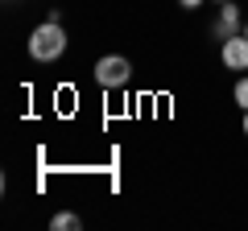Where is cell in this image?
<instances>
[{
	"mask_svg": "<svg viewBox=\"0 0 248 231\" xmlns=\"http://www.w3.org/2000/svg\"><path fill=\"white\" fill-rule=\"evenodd\" d=\"M244 136H248V107H244Z\"/></svg>",
	"mask_w": 248,
	"mask_h": 231,
	"instance_id": "obj_8",
	"label": "cell"
},
{
	"mask_svg": "<svg viewBox=\"0 0 248 231\" xmlns=\"http://www.w3.org/2000/svg\"><path fill=\"white\" fill-rule=\"evenodd\" d=\"M244 33H248V25H244Z\"/></svg>",
	"mask_w": 248,
	"mask_h": 231,
	"instance_id": "obj_10",
	"label": "cell"
},
{
	"mask_svg": "<svg viewBox=\"0 0 248 231\" xmlns=\"http://www.w3.org/2000/svg\"><path fill=\"white\" fill-rule=\"evenodd\" d=\"M215 4H228V0H215Z\"/></svg>",
	"mask_w": 248,
	"mask_h": 231,
	"instance_id": "obj_9",
	"label": "cell"
},
{
	"mask_svg": "<svg viewBox=\"0 0 248 231\" xmlns=\"http://www.w3.org/2000/svg\"><path fill=\"white\" fill-rule=\"evenodd\" d=\"M223 66L228 71H248V33L223 37Z\"/></svg>",
	"mask_w": 248,
	"mask_h": 231,
	"instance_id": "obj_3",
	"label": "cell"
},
{
	"mask_svg": "<svg viewBox=\"0 0 248 231\" xmlns=\"http://www.w3.org/2000/svg\"><path fill=\"white\" fill-rule=\"evenodd\" d=\"M50 227H54V231H75V227H79V215H71V211H58V215L50 219Z\"/></svg>",
	"mask_w": 248,
	"mask_h": 231,
	"instance_id": "obj_5",
	"label": "cell"
},
{
	"mask_svg": "<svg viewBox=\"0 0 248 231\" xmlns=\"http://www.w3.org/2000/svg\"><path fill=\"white\" fill-rule=\"evenodd\" d=\"M62 50H66V33H62L58 21H46L29 33V58L33 62H54V58H62Z\"/></svg>",
	"mask_w": 248,
	"mask_h": 231,
	"instance_id": "obj_1",
	"label": "cell"
},
{
	"mask_svg": "<svg viewBox=\"0 0 248 231\" xmlns=\"http://www.w3.org/2000/svg\"><path fill=\"white\" fill-rule=\"evenodd\" d=\"M128 74H133V66H128V58H120V54H108V58H99L95 62V83L99 87H124L128 83Z\"/></svg>",
	"mask_w": 248,
	"mask_h": 231,
	"instance_id": "obj_2",
	"label": "cell"
},
{
	"mask_svg": "<svg viewBox=\"0 0 248 231\" xmlns=\"http://www.w3.org/2000/svg\"><path fill=\"white\" fill-rule=\"evenodd\" d=\"M178 4H182V9H199V4H203V0H178Z\"/></svg>",
	"mask_w": 248,
	"mask_h": 231,
	"instance_id": "obj_7",
	"label": "cell"
},
{
	"mask_svg": "<svg viewBox=\"0 0 248 231\" xmlns=\"http://www.w3.org/2000/svg\"><path fill=\"white\" fill-rule=\"evenodd\" d=\"M236 103H240V107H248V79H240V83H236Z\"/></svg>",
	"mask_w": 248,
	"mask_h": 231,
	"instance_id": "obj_6",
	"label": "cell"
},
{
	"mask_svg": "<svg viewBox=\"0 0 248 231\" xmlns=\"http://www.w3.org/2000/svg\"><path fill=\"white\" fill-rule=\"evenodd\" d=\"M215 29H219V37H236L240 17H236V4H232V0L223 4V13H219V25H215Z\"/></svg>",
	"mask_w": 248,
	"mask_h": 231,
	"instance_id": "obj_4",
	"label": "cell"
}]
</instances>
